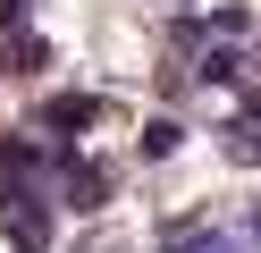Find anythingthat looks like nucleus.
I'll return each instance as SVG.
<instances>
[{
    "label": "nucleus",
    "instance_id": "obj_1",
    "mask_svg": "<svg viewBox=\"0 0 261 253\" xmlns=\"http://www.w3.org/2000/svg\"><path fill=\"white\" fill-rule=\"evenodd\" d=\"M0 236L17 253H51V194L34 177H9L0 169Z\"/></svg>",
    "mask_w": 261,
    "mask_h": 253
},
{
    "label": "nucleus",
    "instance_id": "obj_2",
    "mask_svg": "<svg viewBox=\"0 0 261 253\" xmlns=\"http://www.w3.org/2000/svg\"><path fill=\"white\" fill-rule=\"evenodd\" d=\"M59 194H68V211H110V194H118V169L110 160H59Z\"/></svg>",
    "mask_w": 261,
    "mask_h": 253
},
{
    "label": "nucleus",
    "instance_id": "obj_3",
    "mask_svg": "<svg viewBox=\"0 0 261 253\" xmlns=\"http://www.w3.org/2000/svg\"><path fill=\"white\" fill-rule=\"evenodd\" d=\"M42 127L59 135V152H76V135L101 127V101H93V93H51V101H42Z\"/></svg>",
    "mask_w": 261,
    "mask_h": 253
},
{
    "label": "nucleus",
    "instance_id": "obj_4",
    "mask_svg": "<svg viewBox=\"0 0 261 253\" xmlns=\"http://www.w3.org/2000/svg\"><path fill=\"white\" fill-rule=\"evenodd\" d=\"M219 152L236 169H261V127H253V118H227V127H219Z\"/></svg>",
    "mask_w": 261,
    "mask_h": 253
},
{
    "label": "nucleus",
    "instance_id": "obj_5",
    "mask_svg": "<svg viewBox=\"0 0 261 253\" xmlns=\"http://www.w3.org/2000/svg\"><path fill=\"white\" fill-rule=\"evenodd\" d=\"M51 67V42L42 34H9V76H42Z\"/></svg>",
    "mask_w": 261,
    "mask_h": 253
},
{
    "label": "nucleus",
    "instance_id": "obj_6",
    "mask_svg": "<svg viewBox=\"0 0 261 253\" xmlns=\"http://www.w3.org/2000/svg\"><path fill=\"white\" fill-rule=\"evenodd\" d=\"M177 144H186V127H177V118H143V135H135V152H143V160H169Z\"/></svg>",
    "mask_w": 261,
    "mask_h": 253
},
{
    "label": "nucleus",
    "instance_id": "obj_7",
    "mask_svg": "<svg viewBox=\"0 0 261 253\" xmlns=\"http://www.w3.org/2000/svg\"><path fill=\"white\" fill-rule=\"evenodd\" d=\"M194 76H202V84H244V51H202Z\"/></svg>",
    "mask_w": 261,
    "mask_h": 253
},
{
    "label": "nucleus",
    "instance_id": "obj_8",
    "mask_svg": "<svg viewBox=\"0 0 261 253\" xmlns=\"http://www.w3.org/2000/svg\"><path fill=\"white\" fill-rule=\"evenodd\" d=\"M0 34H25V0H0Z\"/></svg>",
    "mask_w": 261,
    "mask_h": 253
}]
</instances>
